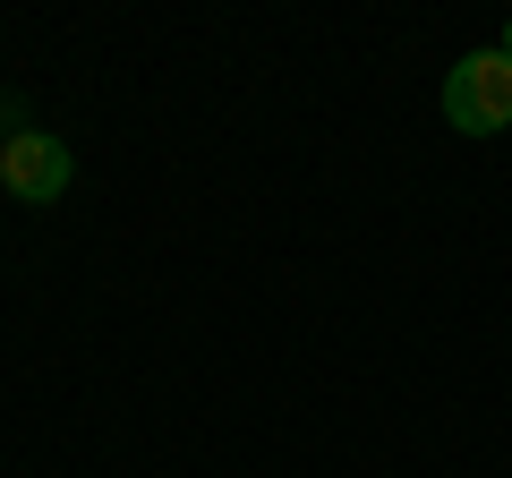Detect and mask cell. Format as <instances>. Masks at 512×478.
I'll return each mask as SVG.
<instances>
[{
	"mask_svg": "<svg viewBox=\"0 0 512 478\" xmlns=\"http://www.w3.org/2000/svg\"><path fill=\"white\" fill-rule=\"evenodd\" d=\"M444 120L470 129V137L512 129V60L504 52H470L453 77H444Z\"/></svg>",
	"mask_w": 512,
	"mask_h": 478,
	"instance_id": "6da1fadb",
	"label": "cell"
},
{
	"mask_svg": "<svg viewBox=\"0 0 512 478\" xmlns=\"http://www.w3.org/2000/svg\"><path fill=\"white\" fill-rule=\"evenodd\" d=\"M0 188L18 205H52L60 188H69V146L43 129H18V137H0Z\"/></svg>",
	"mask_w": 512,
	"mask_h": 478,
	"instance_id": "7a4b0ae2",
	"label": "cell"
},
{
	"mask_svg": "<svg viewBox=\"0 0 512 478\" xmlns=\"http://www.w3.org/2000/svg\"><path fill=\"white\" fill-rule=\"evenodd\" d=\"M504 60H512V26H504Z\"/></svg>",
	"mask_w": 512,
	"mask_h": 478,
	"instance_id": "3957f363",
	"label": "cell"
}]
</instances>
